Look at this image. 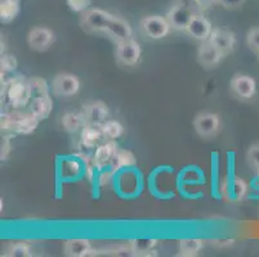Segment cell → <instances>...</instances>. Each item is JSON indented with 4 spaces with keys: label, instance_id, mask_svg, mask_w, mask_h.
Here are the masks:
<instances>
[{
    "label": "cell",
    "instance_id": "obj_34",
    "mask_svg": "<svg viewBox=\"0 0 259 257\" xmlns=\"http://www.w3.org/2000/svg\"><path fill=\"white\" fill-rule=\"evenodd\" d=\"M218 3L226 9H236L245 3V0H218Z\"/></svg>",
    "mask_w": 259,
    "mask_h": 257
},
{
    "label": "cell",
    "instance_id": "obj_15",
    "mask_svg": "<svg viewBox=\"0 0 259 257\" xmlns=\"http://www.w3.org/2000/svg\"><path fill=\"white\" fill-rule=\"evenodd\" d=\"M81 112H83L87 124L98 125V126L107 121L108 115H110L107 105L102 100H93V102L87 103L81 108Z\"/></svg>",
    "mask_w": 259,
    "mask_h": 257
},
{
    "label": "cell",
    "instance_id": "obj_22",
    "mask_svg": "<svg viewBox=\"0 0 259 257\" xmlns=\"http://www.w3.org/2000/svg\"><path fill=\"white\" fill-rule=\"evenodd\" d=\"M85 119H84L83 112H66L62 117H61V125H62L63 130L67 131L70 134H75L83 129L85 125Z\"/></svg>",
    "mask_w": 259,
    "mask_h": 257
},
{
    "label": "cell",
    "instance_id": "obj_19",
    "mask_svg": "<svg viewBox=\"0 0 259 257\" xmlns=\"http://www.w3.org/2000/svg\"><path fill=\"white\" fill-rule=\"evenodd\" d=\"M92 252L93 248L88 239H81V238L67 239L63 244V253L69 257L92 256Z\"/></svg>",
    "mask_w": 259,
    "mask_h": 257
},
{
    "label": "cell",
    "instance_id": "obj_33",
    "mask_svg": "<svg viewBox=\"0 0 259 257\" xmlns=\"http://www.w3.org/2000/svg\"><path fill=\"white\" fill-rule=\"evenodd\" d=\"M12 150V143H11V136L4 135L2 138V152H0V159L2 161H6L9 157Z\"/></svg>",
    "mask_w": 259,
    "mask_h": 257
},
{
    "label": "cell",
    "instance_id": "obj_6",
    "mask_svg": "<svg viewBox=\"0 0 259 257\" xmlns=\"http://www.w3.org/2000/svg\"><path fill=\"white\" fill-rule=\"evenodd\" d=\"M81 84L76 75L61 72L54 77L51 84L52 93L56 96H74L79 93Z\"/></svg>",
    "mask_w": 259,
    "mask_h": 257
},
{
    "label": "cell",
    "instance_id": "obj_28",
    "mask_svg": "<svg viewBox=\"0 0 259 257\" xmlns=\"http://www.w3.org/2000/svg\"><path fill=\"white\" fill-rule=\"evenodd\" d=\"M17 66V58H16L13 54H3L2 58H0V70H2V74H11V72H15Z\"/></svg>",
    "mask_w": 259,
    "mask_h": 257
},
{
    "label": "cell",
    "instance_id": "obj_26",
    "mask_svg": "<svg viewBox=\"0 0 259 257\" xmlns=\"http://www.w3.org/2000/svg\"><path fill=\"white\" fill-rule=\"evenodd\" d=\"M101 129H102V133L105 135V139H112V140H116L120 136L124 134V126L120 121L117 120H110L103 122L101 125Z\"/></svg>",
    "mask_w": 259,
    "mask_h": 257
},
{
    "label": "cell",
    "instance_id": "obj_18",
    "mask_svg": "<svg viewBox=\"0 0 259 257\" xmlns=\"http://www.w3.org/2000/svg\"><path fill=\"white\" fill-rule=\"evenodd\" d=\"M53 110V99L51 94H37L31 99V105H30V112L34 113L35 116L41 121V120L48 119Z\"/></svg>",
    "mask_w": 259,
    "mask_h": 257
},
{
    "label": "cell",
    "instance_id": "obj_24",
    "mask_svg": "<svg viewBox=\"0 0 259 257\" xmlns=\"http://www.w3.org/2000/svg\"><path fill=\"white\" fill-rule=\"evenodd\" d=\"M202 239L197 238H186L178 242V254L183 257H192L199 254L202 248Z\"/></svg>",
    "mask_w": 259,
    "mask_h": 257
},
{
    "label": "cell",
    "instance_id": "obj_30",
    "mask_svg": "<svg viewBox=\"0 0 259 257\" xmlns=\"http://www.w3.org/2000/svg\"><path fill=\"white\" fill-rule=\"evenodd\" d=\"M246 44L249 48L259 56V27H253L246 35Z\"/></svg>",
    "mask_w": 259,
    "mask_h": 257
},
{
    "label": "cell",
    "instance_id": "obj_29",
    "mask_svg": "<svg viewBox=\"0 0 259 257\" xmlns=\"http://www.w3.org/2000/svg\"><path fill=\"white\" fill-rule=\"evenodd\" d=\"M29 82L30 85H31L32 93H34L35 95H37V94L49 93L48 82H47L44 79H41V77H37V76L30 77Z\"/></svg>",
    "mask_w": 259,
    "mask_h": 257
},
{
    "label": "cell",
    "instance_id": "obj_10",
    "mask_svg": "<svg viewBox=\"0 0 259 257\" xmlns=\"http://www.w3.org/2000/svg\"><path fill=\"white\" fill-rule=\"evenodd\" d=\"M103 35H106L108 39L112 40L115 44H119V42L132 39L133 37V30H132V26L128 21L114 14L110 22H108Z\"/></svg>",
    "mask_w": 259,
    "mask_h": 257
},
{
    "label": "cell",
    "instance_id": "obj_20",
    "mask_svg": "<svg viewBox=\"0 0 259 257\" xmlns=\"http://www.w3.org/2000/svg\"><path fill=\"white\" fill-rule=\"evenodd\" d=\"M40 120L35 116L34 113L29 112H21L18 111L17 124H16L15 134H21V135H29L36 130L37 125Z\"/></svg>",
    "mask_w": 259,
    "mask_h": 257
},
{
    "label": "cell",
    "instance_id": "obj_11",
    "mask_svg": "<svg viewBox=\"0 0 259 257\" xmlns=\"http://www.w3.org/2000/svg\"><path fill=\"white\" fill-rule=\"evenodd\" d=\"M103 140H105V135L98 125L85 124L80 130L79 147L81 152H92V150L94 152L97 145Z\"/></svg>",
    "mask_w": 259,
    "mask_h": 257
},
{
    "label": "cell",
    "instance_id": "obj_35",
    "mask_svg": "<svg viewBox=\"0 0 259 257\" xmlns=\"http://www.w3.org/2000/svg\"><path fill=\"white\" fill-rule=\"evenodd\" d=\"M194 2L200 9H206L209 7L214 6L215 3H218V0H194Z\"/></svg>",
    "mask_w": 259,
    "mask_h": 257
},
{
    "label": "cell",
    "instance_id": "obj_3",
    "mask_svg": "<svg viewBox=\"0 0 259 257\" xmlns=\"http://www.w3.org/2000/svg\"><path fill=\"white\" fill-rule=\"evenodd\" d=\"M140 27L143 35L151 40L165 39L173 30L166 16H156V14L142 18Z\"/></svg>",
    "mask_w": 259,
    "mask_h": 257
},
{
    "label": "cell",
    "instance_id": "obj_13",
    "mask_svg": "<svg viewBox=\"0 0 259 257\" xmlns=\"http://www.w3.org/2000/svg\"><path fill=\"white\" fill-rule=\"evenodd\" d=\"M225 54L214 45L210 40L202 41L197 53V61L204 68H214L222 62Z\"/></svg>",
    "mask_w": 259,
    "mask_h": 257
},
{
    "label": "cell",
    "instance_id": "obj_4",
    "mask_svg": "<svg viewBox=\"0 0 259 257\" xmlns=\"http://www.w3.org/2000/svg\"><path fill=\"white\" fill-rule=\"evenodd\" d=\"M114 14L106 12L100 8H89L84 13H81L80 25L84 28V31L89 34H102L105 32L108 22Z\"/></svg>",
    "mask_w": 259,
    "mask_h": 257
},
{
    "label": "cell",
    "instance_id": "obj_27",
    "mask_svg": "<svg viewBox=\"0 0 259 257\" xmlns=\"http://www.w3.org/2000/svg\"><path fill=\"white\" fill-rule=\"evenodd\" d=\"M4 256H12V257L32 256L31 244L27 243V242H16V243H12L11 246L6 249Z\"/></svg>",
    "mask_w": 259,
    "mask_h": 257
},
{
    "label": "cell",
    "instance_id": "obj_17",
    "mask_svg": "<svg viewBox=\"0 0 259 257\" xmlns=\"http://www.w3.org/2000/svg\"><path fill=\"white\" fill-rule=\"evenodd\" d=\"M248 183L241 178H232L223 185V194L230 202H239L246 195Z\"/></svg>",
    "mask_w": 259,
    "mask_h": 257
},
{
    "label": "cell",
    "instance_id": "obj_7",
    "mask_svg": "<svg viewBox=\"0 0 259 257\" xmlns=\"http://www.w3.org/2000/svg\"><path fill=\"white\" fill-rule=\"evenodd\" d=\"M116 61L119 65L126 66V67H134L137 66L141 61L142 56V49H141L140 42L132 37L125 41L116 44Z\"/></svg>",
    "mask_w": 259,
    "mask_h": 257
},
{
    "label": "cell",
    "instance_id": "obj_9",
    "mask_svg": "<svg viewBox=\"0 0 259 257\" xmlns=\"http://www.w3.org/2000/svg\"><path fill=\"white\" fill-rule=\"evenodd\" d=\"M56 41L54 32L46 26H36L27 34V44L32 50L46 52Z\"/></svg>",
    "mask_w": 259,
    "mask_h": 257
},
{
    "label": "cell",
    "instance_id": "obj_12",
    "mask_svg": "<svg viewBox=\"0 0 259 257\" xmlns=\"http://www.w3.org/2000/svg\"><path fill=\"white\" fill-rule=\"evenodd\" d=\"M213 30L214 28L210 20L206 18L205 16H202L201 13H197L196 16L191 20L190 25L186 28V32L188 34V36H191L194 40L202 42L209 40Z\"/></svg>",
    "mask_w": 259,
    "mask_h": 257
},
{
    "label": "cell",
    "instance_id": "obj_21",
    "mask_svg": "<svg viewBox=\"0 0 259 257\" xmlns=\"http://www.w3.org/2000/svg\"><path fill=\"white\" fill-rule=\"evenodd\" d=\"M136 165H137L136 156H134L131 150L119 148L117 152L115 153L112 161L110 162V165H108V167H110L115 174H116L117 171H120V170L129 169V167H133L136 166Z\"/></svg>",
    "mask_w": 259,
    "mask_h": 257
},
{
    "label": "cell",
    "instance_id": "obj_5",
    "mask_svg": "<svg viewBox=\"0 0 259 257\" xmlns=\"http://www.w3.org/2000/svg\"><path fill=\"white\" fill-rule=\"evenodd\" d=\"M194 129L201 138H214L222 130L220 115L214 112H201L194 119Z\"/></svg>",
    "mask_w": 259,
    "mask_h": 257
},
{
    "label": "cell",
    "instance_id": "obj_2",
    "mask_svg": "<svg viewBox=\"0 0 259 257\" xmlns=\"http://www.w3.org/2000/svg\"><path fill=\"white\" fill-rule=\"evenodd\" d=\"M199 7L195 4L194 0L188 2H178L173 4L166 13V18L170 22L171 28L177 31H186L191 20L199 13Z\"/></svg>",
    "mask_w": 259,
    "mask_h": 257
},
{
    "label": "cell",
    "instance_id": "obj_16",
    "mask_svg": "<svg viewBox=\"0 0 259 257\" xmlns=\"http://www.w3.org/2000/svg\"><path fill=\"white\" fill-rule=\"evenodd\" d=\"M209 40L225 56H227L228 53H232L235 45H236V36H235L234 32L228 31V30H222V28H214Z\"/></svg>",
    "mask_w": 259,
    "mask_h": 257
},
{
    "label": "cell",
    "instance_id": "obj_14",
    "mask_svg": "<svg viewBox=\"0 0 259 257\" xmlns=\"http://www.w3.org/2000/svg\"><path fill=\"white\" fill-rule=\"evenodd\" d=\"M117 149H119V145H117L116 140L105 139L94 149L91 162L98 167H107L110 162L112 161V159H114Z\"/></svg>",
    "mask_w": 259,
    "mask_h": 257
},
{
    "label": "cell",
    "instance_id": "obj_25",
    "mask_svg": "<svg viewBox=\"0 0 259 257\" xmlns=\"http://www.w3.org/2000/svg\"><path fill=\"white\" fill-rule=\"evenodd\" d=\"M136 256H150V252H155V247L159 244L157 239H133L129 242Z\"/></svg>",
    "mask_w": 259,
    "mask_h": 257
},
{
    "label": "cell",
    "instance_id": "obj_1",
    "mask_svg": "<svg viewBox=\"0 0 259 257\" xmlns=\"http://www.w3.org/2000/svg\"><path fill=\"white\" fill-rule=\"evenodd\" d=\"M32 89L29 79L18 76L6 85V96L9 105L15 110H22L31 102Z\"/></svg>",
    "mask_w": 259,
    "mask_h": 257
},
{
    "label": "cell",
    "instance_id": "obj_23",
    "mask_svg": "<svg viewBox=\"0 0 259 257\" xmlns=\"http://www.w3.org/2000/svg\"><path fill=\"white\" fill-rule=\"evenodd\" d=\"M20 14V0H3L0 4V20L3 23H11Z\"/></svg>",
    "mask_w": 259,
    "mask_h": 257
},
{
    "label": "cell",
    "instance_id": "obj_32",
    "mask_svg": "<svg viewBox=\"0 0 259 257\" xmlns=\"http://www.w3.org/2000/svg\"><path fill=\"white\" fill-rule=\"evenodd\" d=\"M246 159H248L250 166L259 171V144H254L249 148Z\"/></svg>",
    "mask_w": 259,
    "mask_h": 257
},
{
    "label": "cell",
    "instance_id": "obj_31",
    "mask_svg": "<svg viewBox=\"0 0 259 257\" xmlns=\"http://www.w3.org/2000/svg\"><path fill=\"white\" fill-rule=\"evenodd\" d=\"M92 0H67V6L72 12L76 13H84L91 8Z\"/></svg>",
    "mask_w": 259,
    "mask_h": 257
},
{
    "label": "cell",
    "instance_id": "obj_8",
    "mask_svg": "<svg viewBox=\"0 0 259 257\" xmlns=\"http://www.w3.org/2000/svg\"><path fill=\"white\" fill-rule=\"evenodd\" d=\"M230 89L236 98L241 100L251 99L256 93V81L246 74H236L230 81Z\"/></svg>",
    "mask_w": 259,
    "mask_h": 257
}]
</instances>
